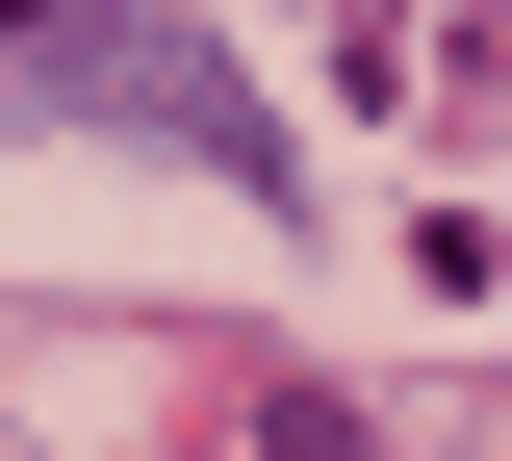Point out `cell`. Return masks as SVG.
Returning <instances> with one entry per match:
<instances>
[]
</instances>
